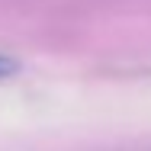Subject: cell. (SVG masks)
Masks as SVG:
<instances>
[{
  "label": "cell",
  "instance_id": "obj_1",
  "mask_svg": "<svg viewBox=\"0 0 151 151\" xmlns=\"http://www.w3.org/2000/svg\"><path fill=\"white\" fill-rule=\"evenodd\" d=\"M16 68H19V64H16L13 58H10V55H0V81L13 77V74H16Z\"/></svg>",
  "mask_w": 151,
  "mask_h": 151
}]
</instances>
